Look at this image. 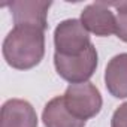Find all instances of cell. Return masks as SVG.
Wrapping results in <instances>:
<instances>
[{
  "label": "cell",
  "instance_id": "1",
  "mask_svg": "<svg viewBox=\"0 0 127 127\" xmlns=\"http://www.w3.org/2000/svg\"><path fill=\"white\" fill-rule=\"evenodd\" d=\"M2 52L14 69L29 70L37 66L45 55V30L15 26L5 37Z\"/></svg>",
  "mask_w": 127,
  "mask_h": 127
},
{
  "label": "cell",
  "instance_id": "7",
  "mask_svg": "<svg viewBox=\"0 0 127 127\" xmlns=\"http://www.w3.org/2000/svg\"><path fill=\"white\" fill-rule=\"evenodd\" d=\"M0 127H37V114L27 100L9 99L2 106Z\"/></svg>",
  "mask_w": 127,
  "mask_h": 127
},
{
  "label": "cell",
  "instance_id": "6",
  "mask_svg": "<svg viewBox=\"0 0 127 127\" xmlns=\"http://www.w3.org/2000/svg\"><path fill=\"white\" fill-rule=\"evenodd\" d=\"M81 23L88 33L96 36H111L117 30V18L111 11L109 3L96 2L84 8Z\"/></svg>",
  "mask_w": 127,
  "mask_h": 127
},
{
  "label": "cell",
  "instance_id": "8",
  "mask_svg": "<svg viewBox=\"0 0 127 127\" xmlns=\"http://www.w3.org/2000/svg\"><path fill=\"white\" fill-rule=\"evenodd\" d=\"M45 127H85V121L75 117L66 106L63 96L51 99L42 112Z\"/></svg>",
  "mask_w": 127,
  "mask_h": 127
},
{
  "label": "cell",
  "instance_id": "4",
  "mask_svg": "<svg viewBox=\"0 0 127 127\" xmlns=\"http://www.w3.org/2000/svg\"><path fill=\"white\" fill-rule=\"evenodd\" d=\"M55 52L61 55H78L90 48V34L81 20H64L54 32Z\"/></svg>",
  "mask_w": 127,
  "mask_h": 127
},
{
  "label": "cell",
  "instance_id": "2",
  "mask_svg": "<svg viewBox=\"0 0 127 127\" xmlns=\"http://www.w3.org/2000/svg\"><path fill=\"white\" fill-rule=\"evenodd\" d=\"M54 66L57 73L70 84L88 82L97 69V51L91 43L88 49L78 55L54 54Z\"/></svg>",
  "mask_w": 127,
  "mask_h": 127
},
{
  "label": "cell",
  "instance_id": "9",
  "mask_svg": "<svg viewBox=\"0 0 127 127\" xmlns=\"http://www.w3.org/2000/svg\"><path fill=\"white\" fill-rule=\"evenodd\" d=\"M105 85L117 99L127 97V52L112 57L105 69Z\"/></svg>",
  "mask_w": 127,
  "mask_h": 127
},
{
  "label": "cell",
  "instance_id": "3",
  "mask_svg": "<svg viewBox=\"0 0 127 127\" xmlns=\"http://www.w3.org/2000/svg\"><path fill=\"white\" fill-rule=\"evenodd\" d=\"M63 99L67 109L84 121L96 117L103 105L100 91L91 82L70 84L63 94Z\"/></svg>",
  "mask_w": 127,
  "mask_h": 127
},
{
  "label": "cell",
  "instance_id": "5",
  "mask_svg": "<svg viewBox=\"0 0 127 127\" xmlns=\"http://www.w3.org/2000/svg\"><path fill=\"white\" fill-rule=\"evenodd\" d=\"M12 14L15 26L36 27L45 30L48 27L46 17L51 8V2L45 0H15L6 5Z\"/></svg>",
  "mask_w": 127,
  "mask_h": 127
},
{
  "label": "cell",
  "instance_id": "10",
  "mask_svg": "<svg viewBox=\"0 0 127 127\" xmlns=\"http://www.w3.org/2000/svg\"><path fill=\"white\" fill-rule=\"evenodd\" d=\"M109 6L112 8H117L118 14L115 15L117 18V30H115V34L127 42V2H120V3H109Z\"/></svg>",
  "mask_w": 127,
  "mask_h": 127
},
{
  "label": "cell",
  "instance_id": "11",
  "mask_svg": "<svg viewBox=\"0 0 127 127\" xmlns=\"http://www.w3.org/2000/svg\"><path fill=\"white\" fill-rule=\"evenodd\" d=\"M111 127H127V102L115 109L111 120Z\"/></svg>",
  "mask_w": 127,
  "mask_h": 127
}]
</instances>
